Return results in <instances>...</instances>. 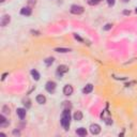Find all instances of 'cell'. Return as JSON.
Instances as JSON below:
<instances>
[{
    "label": "cell",
    "instance_id": "6da1fadb",
    "mask_svg": "<svg viewBox=\"0 0 137 137\" xmlns=\"http://www.w3.org/2000/svg\"><path fill=\"white\" fill-rule=\"evenodd\" d=\"M70 123H71V113L68 109H64L61 116V125L65 131L70 128Z\"/></svg>",
    "mask_w": 137,
    "mask_h": 137
},
{
    "label": "cell",
    "instance_id": "7a4b0ae2",
    "mask_svg": "<svg viewBox=\"0 0 137 137\" xmlns=\"http://www.w3.org/2000/svg\"><path fill=\"white\" fill-rule=\"evenodd\" d=\"M83 12V6L76 5V4H74V5L71 6V13H72V14L79 15V14H81Z\"/></svg>",
    "mask_w": 137,
    "mask_h": 137
},
{
    "label": "cell",
    "instance_id": "3957f363",
    "mask_svg": "<svg viewBox=\"0 0 137 137\" xmlns=\"http://www.w3.org/2000/svg\"><path fill=\"white\" fill-rule=\"evenodd\" d=\"M45 88H46L47 92L53 93V92H55V90H56V83H54V81H47Z\"/></svg>",
    "mask_w": 137,
    "mask_h": 137
},
{
    "label": "cell",
    "instance_id": "277c9868",
    "mask_svg": "<svg viewBox=\"0 0 137 137\" xmlns=\"http://www.w3.org/2000/svg\"><path fill=\"white\" fill-rule=\"evenodd\" d=\"M90 132L92 133V134L94 135H98L101 133V126L98 125V124L94 123V124H91V126H90Z\"/></svg>",
    "mask_w": 137,
    "mask_h": 137
},
{
    "label": "cell",
    "instance_id": "5b68a950",
    "mask_svg": "<svg viewBox=\"0 0 137 137\" xmlns=\"http://www.w3.org/2000/svg\"><path fill=\"white\" fill-rule=\"evenodd\" d=\"M68 71V66L64 65V64H62V65H59L57 68V74L60 75V77L62 76V75L64 74V73H66Z\"/></svg>",
    "mask_w": 137,
    "mask_h": 137
},
{
    "label": "cell",
    "instance_id": "8992f818",
    "mask_svg": "<svg viewBox=\"0 0 137 137\" xmlns=\"http://www.w3.org/2000/svg\"><path fill=\"white\" fill-rule=\"evenodd\" d=\"M11 21V17L10 15H3L1 18V21H0V25L2 26V27H5L6 25H9V23Z\"/></svg>",
    "mask_w": 137,
    "mask_h": 137
},
{
    "label": "cell",
    "instance_id": "52a82bcc",
    "mask_svg": "<svg viewBox=\"0 0 137 137\" xmlns=\"http://www.w3.org/2000/svg\"><path fill=\"white\" fill-rule=\"evenodd\" d=\"M16 113H17V116L19 117V119L24 120V119H25V117H26V109H24V108H17Z\"/></svg>",
    "mask_w": 137,
    "mask_h": 137
},
{
    "label": "cell",
    "instance_id": "ba28073f",
    "mask_svg": "<svg viewBox=\"0 0 137 137\" xmlns=\"http://www.w3.org/2000/svg\"><path fill=\"white\" fill-rule=\"evenodd\" d=\"M63 93L65 94V95H71V94L73 93V87H72L71 85L64 86V88H63Z\"/></svg>",
    "mask_w": 137,
    "mask_h": 137
},
{
    "label": "cell",
    "instance_id": "9c48e42d",
    "mask_svg": "<svg viewBox=\"0 0 137 137\" xmlns=\"http://www.w3.org/2000/svg\"><path fill=\"white\" fill-rule=\"evenodd\" d=\"M20 14L25 16H30L31 15V9L30 8H23L20 10Z\"/></svg>",
    "mask_w": 137,
    "mask_h": 137
},
{
    "label": "cell",
    "instance_id": "30bf717a",
    "mask_svg": "<svg viewBox=\"0 0 137 137\" xmlns=\"http://www.w3.org/2000/svg\"><path fill=\"white\" fill-rule=\"evenodd\" d=\"M92 90H93V86H92L91 83H88V85L83 89V92L85 94H88V93H90V92H92Z\"/></svg>",
    "mask_w": 137,
    "mask_h": 137
},
{
    "label": "cell",
    "instance_id": "8fae6325",
    "mask_svg": "<svg viewBox=\"0 0 137 137\" xmlns=\"http://www.w3.org/2000/svg\"><path fill=\"white\" fill-rule=\"evenodd\" d=\"M76 134L79 135V136H86V135H87V131L83 127H79L76 130Z\"/></svg>",
    "mask_w": 137,
    "mask_h": 137
},
{
    "label": "cell",
    "instance_id": "7c38bea8",
    "mask_svg": "<svg viewBox=\"0 0 137 137\" xmlns=\"http://www.w3.org/2000/svg\"><path fill=\"white\" fill-rule=\"evenodd\" d=\"M9 124V121L4 118L3 115L0 116V126H6Z\"/></svg>",
    "mask_w": 137,
    "mask_h": 137
},
{
    "label": "cell",
    "instance_id": "4fadbf2b",
    "mask_svg": "<svg viewBox=\"0 0 137 137\" xmlns=\"http://www.w3.org/2000/svg\"><path fill=\"white\" fill-rule=\"evenodd\" d=\"M36 102H38L39 104H44V103L46 102V98H45L44 95H42V94H40V95L36 96Z\"/></svg>",
    "mask_w": 137,
    "mask_h": 137
},
{
    "label": "cell",
    "instance_id": "5bb4252c",
    "mask_svg": "<svg viewBox=\"0 0 137 137\" xmlns=\"http://www.w3.org/2000/svg\"><path fill=\"white\" fill-rule=\"evenodd\" d=\"M83 119V113L81 111H76V113H74V120H76V121H80V120Z\"/></svg>",
    "mask_w": 137,
    "mask_h": 137
},
{
    "label": "cell",
    "instance_id": "9a60e30c",
    "mask_svg": "<svg viewBox=\"0 0 137 137\" xmlns=\"http://www.w3.org/2000/svg\"><path fill=\"white\" fill-rule=\"evenodd\" d=\"M31 75H32V77H33L35 80H39L40 79V74H39V72L36 70H31Z\"/></svg>",
    "mask_w": 137,
    "mask_h": 137
},
{
    "label": "cell",
    "instance_id": "2e32d148",
    "mask_svg": "<svg viewBox=\"0 0 137 137\" xmlns=\"http://www.w3.org/2000/svg\"><path fill=\"white\" fill-rule=\"evenodd\" d=\"M55 51H57V53H68V51H71V49L63 48V47H58V48L55 49Z\"/></svg>",
    "mask_w": 137,
    "mask_h": 137
},
{
    "label": "cell",
    "instance_id": "e0dca14e",
    "mask_svg": "<svg viewBox=\"0 0 137 137\" xmlns=\"http://www.w3.org/2000/svg\"><path fill=\"white\" fill-rule=\"evenodd\" d=\"M44 62H45V64H46L47 66H49V65H50V64H53V62H54V58H53V57L46 58V59L44 60Z\"/></svg>",
    "mask_w": 137,
    "mask_h": 137
},
{
    "label": "cell",
    "instance_id": "ac0fdd59",
    "mask_svg": "<svg viewBox=\"0 0 137 137\" xmlns=\"http://www.w3.org/2000/svg\"><path fill=\"white\" fill-rule=\"evenodd\" d=\"M101 0H88V4L90 5H96V4L100 3Z\"/></svg>",
    "mask_w": 137,
    "mask_h": 137
},
{
    "label": "cell",
    "instance_id": "d6986e66",
    "mask_svg": "<svg viewBox=\"0 0 137 137\" xmlns=\"http://www.w3.org/2000/svg\"><path fill=\"white\" fill-rule=\"evenodd\" d=\"M23 104L24 105H26V107H27V108H29L30 106H31V105H30V101H29V98H24L23 100Z\"/></svg>",
    "mask_w": 137,
    "mask_h": 137
},
{
    "label": "cell",
    "instance_id": "ffe728a7",
    "mask_svg": "<svg viewBox=\"0 0 137 137\" xmlns=\"http://www.w3.org/2000/svg\"><path fill=\"white\" fill-rule=\"evenodd\" d=\"M2 111H3L4 113H10V108H9L6 105H4V106L2 107Z\"/></svg>",
    "mask_w": 137,
    "mask_h": 137
},
{
    "label": "cell",
    "instance_id": "44dd1931",
    "mask_svg": "<svg viewBox=\"0 0 137 137\" xmlns=\"http://www.w3.org/2000/svg\"><path fill=\"white\" fill-rule=\"evenodd\" d=\"M111 27H113V25H111V24H106V25L104 26V30H110L111 29Z\"/></svg>",
    "mask_w": 137,
    "mask_h": 137
},
{
    "label": "cell",
    "instance_id": "7402d4cb",
    "mask_svg": "<svg viewBox=\"0 0 137 137\" xmlns=\"http://www.w3.org/2000/svg\"><path fill=\"white\" fill-rule=\"evenodd\" d=\"M106 1L109 5H113V4H115V0H106Z\"/></svg>",
    "mask_w": 137,
    "mask_h": 137
},
{
    "label": "cell",
    "instance_id": "603a6c76",
    "mask_svg": "<svg viewBox=\"0 0 137 137\" xmlns=\"http://www.w3.org/2000/svg\"><path fill=\"white\" fill-rule=\"evenodd\" d=\"M13 134H14V135H17V136H19V135H20V133H19L17 130H14V131H13Z\"/></svg>",
    "mask_w": 137,
    "mask_h": 137
},
{
    "label": "cell",
    "instance_id": "cb8c5ba5",
    "mask_svg": "<svg viewBox=\"0 0 137 137\" xmlns=\"http://www.w3.org/2000/svg\"><path fill=\"white\" fill-rule=\"evenodd\" d=\"M6 75H8V74H6V73H5V74H3V75H2V80H3V79L6 77Z\"/></svg>",
    "mask_w": 137,
    "mask_h": 137
},
{
    "label": "cell",
    "instance_id": "d4e9b609",
    "mask_svg": "<svg viewBox=\"0 0 137 137\" xmlns=\"http://www.w3.org/2000/svg\"><path fill=\"white\" fill-rule=\"evenodd\" d=\"M124 14H130V11H124Z\"/></svg>",
    "mask_w": 137,
    "mask_h": 137
},
{
    "label": "cell",
    "instance_id": "484cf974",
    "mask_svg": "<svg viewBox=\"0 0 137 137\" xmlns=\"http://www.w3.org/2000/svg\"><path fill=\"white\" fill-rule=\"evenodd\" d=\"M123 1H125V2H127V1H130V0H123Z\"/></svg>",
    "mask_w": 137,
    "mask_h": 137
},
{
    "label": "cell",
    "instance_id": "4316f807",
    "mask_svg": "<svg viewBox=\"0 0 137 137\" xmlns=\"http://www.w3.org/2000/svg\"><path fill=\"white\" fill-rule=\"evenodd\" d=\"M4 1V0H0V2H3Z\"/></svg>",
    "mask_w": 137,
    "mask_h": 137
},
{
    "label": "cell",
    "instance_id": "83f0119b",
    "mask_svg": "<svg viewBox=\"0 0 137 137\" xmlns=\"http://www.w3.org/2000/svg\"><path fill=\"white\" fill-rule=\"evenodd\" d=\"M135 11H136V13H137V8H136V10H135Z\"/></svg>",
    "mask_w": 137,
    "mask_h": 137
}]
</instances>
